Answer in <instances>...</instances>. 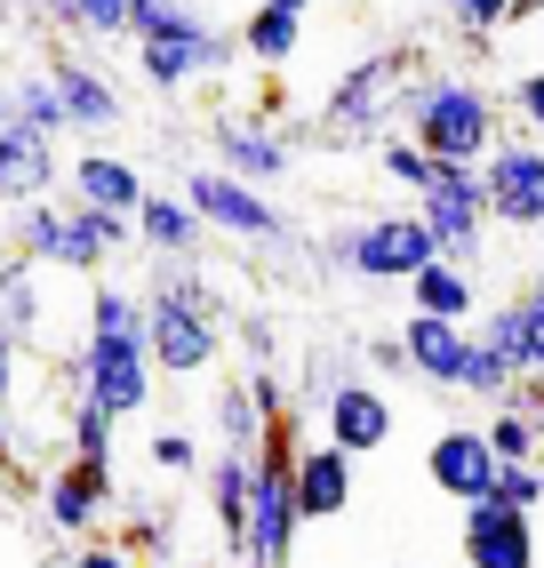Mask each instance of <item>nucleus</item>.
I'll return each mask as SVG.
<instances>
[{
	"mask_svg": "<svg viewBox=\"0 0 544 568\" xmlns=\"http://www.w3.org/2000/svg\"><path fill=\"white\" fill-rule=\"evenodd\" d=\"M72 393L97 400L112 425L121 416H144L152 408V353H144V296L129 288H112L97 281L89 288V336H81V353H72Z\"/></svg>",
	"mask_w": 544,
	"mask_h": 568,
	"instance_id": "obj_1",
	"label": "nucleus"
},
{
	"mask_svg": "<svg viewBox=\"0 0 544 568\" xmlns=\"http://www.w3.org/2000/svg\"><path fill=\"white\" fill-rule=\"evenodd\" d=\"M129 49H137L144 89L184 97V89L224 81L232 57H241V32L216 24L201 0H137V17H129Z\"/></svg>",
	"mask_w": 544,
	"mask_h": 568,
	"instance_id": "obj_2",
	"label": "nucleus"
},
{
	"mask_svg": "<svg viewBox=\"0 0 544 568\" xmlns=\"http://www.w3.org/2000/svg\"><path fill=\"white\" fill-rule=\"evenodd\" d=\"M144 353H152V376H209L224 361L216 296L192 273V256H161V273L144 288Z\"/></svg>",
	"mask_w": 544,
	"mask_h": 568,
	"instance_id": "obj_3",
	"label": "nucleus"
},
{
	"mask_svg": "<svg viewBox=\"0 0 544 568\" xmlns=\"http://www.w3.org/2000/svg\"><path fill=\"white\" fill-rule=\"evenodd\" d=\"M121 241H137L129 216L89 209V201L49 209V193L41 201H17V224H9V248L32 256V264H49V273H104Z\"/></svg>",
	"mask_w": 544,
	"mask_h": 568,
	"instance_id": "obj_4",
	"label": "nucleus"
},
{
	"mask_svg": "<svg viewBox=\"0 0 544 568\" xmlns=\"http://www.w3.org/2000/svg\"><path fill=\"white\" fill-rule=\"evenodd\" d=\"M401 121L433 161H481L496 144V97L473 81V72H424L401 97Z\"/></svg>",
	"mask_w": 544,
	"mask_h": 568,
	"instance_id": "obj_5",
	"label": "nucleus"
},
{
	"mask_svg": "<svg viewBox=\"0 0 544 568\" xmlns=\"http://www.w3.org/2000/svg\"><path fill=\"white\" fill-rule=\"evenodd\" d=\"M409 72H416V49L409 41H393V49H369V57H353L329 81V97H321V136H336V144H376V136H393V121H401V97H409Z\"/></svg>",
	"mask_w": 544,
	"mask_h": 568,
	"instance_id": "obj_6",
	"label": "nucleus"
},
{
	"mask_svg": "<svg viewBox=\"0 0 544 568\" xmlns=\"http://www.w3.org/2000/svg\"><path fill=\"white\" fill-rule=\"evenodd\" d=\"M289 465H296V408L289 416H264V440H256V473H249V537H241V560H264V568H289L296 552V488H289Z\"/></svg>",
	"mask_w": 544,
	"mask_h": 568,
	"instance_id": "obj_7",
	"label": "nucleus"
},
{
	"mask_svg": "<svg viewBox=\"0 0 544 568\" xmlns=\"http://www.w3.org/2000/svg\"><path fill=\"white\" fill-rule=\"evenodd\" d=\"M433 224H424L416 209H384V216H361L344 224V233L321 241V264H336V273H353L369 288H401L416 264H433Z\"/></svg>",
	"mask_w": 544,
	"mask_h": 568,
	"instance_id": "obj_8",
	"label": "nucleus"
},
{
	"mask_svg": "<svg viewBox=\"0 0 544 568\" xmlns=\"http://www.w3.org/2000/svg\"><path fill=\"white\" fill-rule=\"evenodd\" d=\"M184 201L201 209V224L216 241H241V248H296V224H289V209H272V193L264 184H249V176H232V169H184Z\"/></svg>",
	"mask_w": 544,
	"mask_h": 568,
	"instance_id": "obj_9",
	"label": "nucleus"
},
{
	"mask_svg": "<svg viewBox=\"0 0 544 568\" xmlns=\"http://www.w3.org/2000/svg\"><path fill=\"white\" fill-rule=\"evenodd\" d=\"M416 216L433 224V248L449 264H481V241H488L481 161H433V176L416 184Z\"/></svg>",
	"mask_w": 544,
	"mask_h": 568,
	"instance_id": "obj_10",
	"label": "nucleus"
},
{
	"mask_svg": "<svg viewBox=\"0 0 544 568\" xmlns=\"http://www.w3.org/2000/svg\"><path fill=\"white\" fill-rule=\"evenodd\" d=\"M481 201H488V224H504V233H544V144L528 129L496 136L481 153Z\"/></svg>",
	"mask_w": 544,
	"mask_h": 568,
	"instance_id": "obj_11",
	"label": "nucleus"
},
{
	"mask_svg": "<svg viewBox=\"0 0 544 568\" xmlns=\"http://www.w3.org/2000/svg\"><path fill=\"white\" fill-rule=\"evenodd\" d=\"M456 537H464V568H536V528L504 497H473Z\"/></svg>",
	"mask_w": 544,
	"mask_h": 568,
	"instance_id": "obj_12",
	"label": "nucleus"
},
{
	"mask_svg": "<svg viewBox=\"0 0 544 568\" xmlns=\"http://www.w3.org/2000/svg\"><path fill=\"white\" fill-rule=\"evenodd\" d=\"M209 144H216V169L249 176V184H281V176L296 169V136H289V129H264V121H249V112H224Z\"/></svg>",
	"mask_w": 544,
	"mask_h": 568,
	"instance_id": "obj_13",
	"label": "nucleus"
},
{
	"mask_svg": "<svg viewBox=\"0 0 544 568\" xmlns=\"http://www.w3.org/2000/svg\"><path fill=\"white\" fill-rule=\"evenodd\" d=\"M321 416H329V440L344 448V457H376V448L393 440V400H384L369 376H336Z\"/></svg>",
	"mask_w": 544,
	"mask_h": 568,
	"instance_id": "obj_14",
	"label": "nucleus"
},
{
	"mask_svg": "<svg viewBox=\"0 0 544 568\" xmlns=\"http://www.w3.org/2000/svg\"><path fill=\"white\" fill-rule=\"evenodd\" d=\"M424 473H433L441 497L473 505V497L496 488V448H488L481 425H449V433H433V448H424Z\"/></svg>",
	"mask_w": 544,
	"mask_h": 568,
	"instance_id": "obj_15",
	"label": "nucleus"
},
{
	"mask_svg": "<svg viewBox=\"0 0 544 568\" xmlns=\"http://www.w3.org/2000/svg\"><path fill=\"white\" fill-rule=\"evenodd\" d=\"M57 176H64V161H57V136H49V129L0 121V209L57 193Z\"/></svg>",
	"mask_w": 544,
	"mask_h": 568,
	"instance_id": "obj_16",
	"label": "nucleus"
},
{
	"mask_svg": "<svg viewBox=\"0 0 544 568\" xmlns=\"http://www.w3.org/2000/svg\"><path fill=\"white\" fill-rule=\"evenodd\" d=\"M49 81H57V97H64V129H72V136H112V129L129 121V97L112 89L97 64L57 57V64H49Z\"/></svg>",
	"mask_w": 544,
	"mask_h": 568,
	"instance_id": "obj_17",
	"label": "nucleus"
},
{
	"mask_svg": "<svg viewBox=\"0 0 544 568\" xmlns=\"http://www.w3.org/2000/svg\"><path fill=\"white\" fill-rule=\"evenodd\" d=\"M104 505H112V473L104 465H57L49 473V488H41V513H49V537H89V528L104 520Z\"/></svg>",
	"mask_w": 544,
	"mask_h": 568,
	"instance_id": "obj_18",
	"label": "nucleus"
},
{
	"mask_svg": "<svg viewBox=\"0 0 544 568\" xmlns=\"http://www.w3.org/2000/svg\"><path fill=\"white\" fill-rule=\"evenodd\" d=\"M401 353H409V376H424V385H464V361H473V328L449 321V313H409Z\"/></svg>",
	"mask_w": 544,
	"mask_h": 568,
	"instance_id": "obj_19",
	"label": "nucleus"
},
{
	"mask_svg": "<svg viewBox=\"0 0 544 568\" xmlns=\"http://www.w3.org/2000/svg\"><path fill=\"white\" fill-rule=\"evenodd\" d=\"M481 345H496L513 368H528V376H544V273L521 288V296H504V305L481 321Z\"/></svg>",
	"mask_w": 544,
	"mask_h": 568,
	"instance_id": "obj_20",
	"label": "nucleus"
},
{
	"mask_svg": "<svg viewBox=\"0 0 544 568\" xmlns=\"http://www.w3.org/2000/svg\"><path fill=\"white\" fill-rule=\"evenodd\" d=\"M289 488H296V513H304V520H336L344 505H353V457H344L336 440H321V448H296Z\"/></svg>",
	"mask_w": 544,
	"mask_h": 568,
	"instance_id": "obj_21",
	"label": "nucleus"
},
{
	"mask_svg": "<svg viewBox=\"0 0 544 568\" xmlns=\"http://www.w3.org/2000/svg\"><path fill=\"white\" fill-rule=\"evenodd\" d=\"M129 224H137V241L152 256H201L209 248V224H201V209H192L184 193H144Z\"/></svg>",
	"mask_w": 544,
	"mask_h": 568,
	"instance_id": "obj_22",
	"label": "nucleus"
},
{
	"mask_svg": "<svg viewBox=\"0 0 544 568\" xmlns=\"http://www.w3.org/2000/svg\"><path fill=\"white\" fill-rule=\"evenodd\" d=\"M64 184H72V201L112 209V216H137V201H144V176L121 153H81V161L64 169Z\"/></svg>",
	"mask_w": 544,
	"mask_h": 568,
	"instance_id": "obj_23",
	"label": "nucleus"
},
{
	"mask_svg": "<svg viewBox=\"0 0 544 568\" xmlns=\"http://www.w3.org/2000/svg\"><path fill=\"white\" fill-rule=\"evenodd\" d=\"M201 473H209V505H216L224 545L241 552V537H249V473H256V448H216Z\"/></svg>",
	"mask_w": 544,
	"mask_h": 568,
	"instance_id": "obj_24",
	"label": "nucleus"
},
{
	"mask_svg": "<svg viewBox=\"0 0 544 568\" xmlns=\"http://www.w3.org/2000/svg\"><path fill=\"white\" fill-rule=\"evenodd\" d=\"M401 288H409V305H416V313H449V321H473V305H481L473 264H449V256L416 264V273H409Z\"/></svg>",
	"mask_w": 544,
	"mask_h": 568,
	"instance_id": "obj_25",
	"label": "nucleus"
},
{
	"mask_svg": "<svg viewBox=\"0 0 544 568\" xmlns=\"http://www.w3.org/2000/svg\"><path fill=\"white\" fill-rule=\"evenodd\" d=\"M232 32H241V57L264 64V72H281V64L304 49V17H296V9H272V0H256Z\"/></svg>",
	"mask_w": 544,
	"mask_h": 568,
	"instance_id": "obj_26",
	"label": "nucleus"
},
{
	"mask_svg": "<svg viewBox=\"0 0 544 568\" xmlns=\"http://www.w3.org/2000/svg\"><path fill=\"white\" fill-rule=\"evenodd\" d=\"M0 321H9L17 336H24V345H32V336H41V264H32V256H0Z\"/></svg>",
	"mask_w": 544,
	"mask_h": 568,
	"instance_id": "obj_27",
	"label": "nucleus"
},
{
	"mask_svg": "<svg viewBox=\"0 0 544 568\" xmlns=\"http://www.w3.org/2000/svg\"><path fill=\"white\" fill-rule=\"evenodd\" d=\"M0 121H24V129H49V136H72L64 129V97L49 72H24V81L0 89Z\"/></svg>",
	"mask_w": 544,
	"mask_h": 568,
	"instance_id": "obj_28",
	"label": "nucleus"
},
{
	"mask_svg": "<svg viewBox=\"0 0 544 568\" xmlns=\"http://www.w3.org/2000/svg\"><path fill=\"white\" fill-rule=\"evenodd\" d=\"M209 425H216V448H256L264 440V408L249 400V385H224L209 400Z\"/></svg>",
	"mask_w": 544,
	"mask_h": 568,
	"instance_id": "obj_29",
	"label": "nucleus"
},
{
	"mask_svg": "<svg viewBox=\"0 0 544 568\" xmlns=\"http://www.w3.org/2000/svg\"><path fill=\"white\" fill-rule=\"evenodd\" d=\"M64 433H72V457H81V465H104V473H112V416H104L97 400H81V393H72V408H64Z\"/></svg>",
	"mask_w": 544,
	"mask_h": 568,
	"instance_id": "obj_30",
	"label": "nucleus"
},
{
	"mask_svg": "<svg viewBox=\"0 0 544 568\" xmlns=\"http://www.w3.org/2000/svg\"><path fill=\"white\" fill-rule=\"evenodd\" d=\"M376 176H384V184H401V193H416V184L433 176V153H424L409 129H401V136H376Z\"/></svg>",
	"mask_w": 544,
	"mask_h": 568,
	"instance_id": "obj_31",
	"label": "nucleus"
},
{
	"mask_svg": "<svg viewBox=\"0 0 544 568\" xmlns=\"http://www.w3.org/2000/svg\"><path fill=\"white\" fill-rule=\"evenodd\" d=\"M513 376H521V368L504 361L496 345H481V336H473V361H464V385H456V393H473V400H488V408H496V400H504V385H513Z\"/></svg>",
	"mask_w": 544,
	"mask_h": 568,
	"instance_id": "obj_32",
	"label": "nucleus"
},
{
	"mask_svg": "<svg viewBox=\"0 0 544 568\" xmlns=\"http://www.w3.org/2000/svg\"><path fill=\"white\" fill-rule=\"evenodd\" d=\"M488 497L536 513V505H544V465H536V457H496V488H488Z\"/></svg>",
	"mask_w": 544,
	"mask_h": 568,
	"instance_id": "obj_33",
	"label": "nucleus"
},
{
	"mask_svg": "<svg viewBox=\"0 0 544 568\" xmlns=\"http://www.w3.org/2000/svg\"><path fill=\"white\" fill-rule=\"evenodd\" d=\"M129 17L137 0H72V32H89V41H129Z\"/></svg>",
	"mask_w": 544,
	"mask_h": 568,
	"instance_id": "obj_34",
	"label": "nucleus"
},
{
	"mask_svg": "<svg viewBox=\"0 0 544 568\" xmlns=\"http://www.w3.org/2000/svg\"><path fill=\"white\" fill-rule=\"evenodd\" d=\"M424 9H449L456 32H504L513 24V0H424Z\"/></svg>",
	"mask_w": 544,
	"mask_h": 568,
	"instance_id": "obj_35",
	"label": "nucleus"
},
{
	"mask_svg": "<svg viewBox=\"0 0 544 568\" xmlns=\"http://www.w3.org/2000/svg\"><path fill=\"white\" fill-rule=\"evenodd\" d=\"M152 473L192 480V473H201V440H192V433H152Z\"/></svg>",
	"mask_w": 544,
	"mask_h": 568,
	"instance_id": "obj_36",
	"label": "nucleus"
},
{
	"mask_svg": "<svg viewBox=\"0 0 544 568\" xmlns=\"http://www.w3.org/2000/svg\"><path fill=\"white\" fill-rule=\"evenodd\" d=\"M513 121H521L528 136H544V64L513 81Z\"/></svg>",
	"mask_w": 544,
	"mask_h": 568,
	"instance_id": "obj_37",
	"label": "nucleus"
},
{
	"mask_svg": "<svg viewBox=\"0 0 544 568\" xmlns=\"http://www.w3.org/2000/svg\"><path fill=\"white\" fill-rule=\"evenodd\" d=\"M72 568H137V552H129V545H112V537H81Z\"/></svg>",
	"mask_w": 544,
	"mask_h": 568,
	"instance_id": "obj_38",
	"label": "nucleus"
},
{
	"mask_svg": "<svg viewBox=\"0 0 544 568\" xmlns=\"http://www.w3.org/2000/svg\"><path fill=\"white\" fill-rule=\"evenodd\" d=\"M121 545H129L137 560H144V552H169V520H161V513H137V528H129Z\"/></svg>",
	"mask_w": 544,
	"mask_h": 568,
	"instance_id": "obj_39",
	"label": "nucleus"
},
{
	"mask_svg": "<svg viewBox=\"0 0 544 568\" xmlns=\"http://www.w3.org/2000/svg\"><path fill=\"white\" fill-rule=\"evenodd\" d=\"M369 368H376V376H409V353H401V336H369Z\"/></svg>",
	"mask_w": 544,
	"mask_h": 568,
	"instance_id": "obj_40",
	"label": "nucleus"
},
{
	"mask_svg": "<svg viewBox=\"0 0 544 568\" xmlns=\"http://www.w3.org/2000/svg\"><path fill=\"white\" fill-rule=\"evenodd\" d=\"M241 345H249V361H272L281 345H272V321H241Z\"/></svg>",
	"mask_w": 544,
	"mask_h": 568,
	"instance_id": "obj_41",
	"label": "nucleus"
},
{
	"mask_svg": "<svg viewBox=\"0 0 544 568\" xmlns=\"http://www.w3.org/2000/svg\"><path fill=\"white\" fill-rule=\"evenodd\" d=\"M32 9H41V17H49L57 32H72V0H32Z\"/></svg>",
	"mask_w": 544,
	"mask_h": 568,
	"instance_id": "obj_42",
	"label": "nucleus"
},
{
	"mask_svg": "<svg viewBox=\"0 0 544 568\" xmlns=\"http://www.w3.org/2000/svg\"><path fill=\"white\" fill-rule=\"evenodd\" d=\"M513 17H544V0H513Z\"/></svg>",
	"mask_w": 544,
	"mask_h": 568,
	"instance_id": "obj_43",
	"label": "nucleus"
},
{
	"mask_svg": "<svg viewBox=\"0 0 544 568\" xmlns=\"http://www.w3.org/2000/svg\"><path fill=\"white\" fill-rule=\"evenodd\" d=\"M0 457H9V400H0Z\"/></svg>",
	"mask_w": 544,
	"mask_h": 568,
	"instance_id": "obj_44",
	"label": "nucleus"
},
{
	"mask_svg": "<svg viewBox=\"0 0 544 568\" xmlns=\"http://www.w3.org/2000/svg\"><path fill=\"white\" fill-rule=\"evenodd\" d=\"M272 9H296V17H304V9H313V0H272Z\"/></svg>",
	"mask_w": 544,
	"mask_h": 568,
	"instance_id": "obj_45",
	"label": "nucleus"
},
{
	"mask_svg": "<svg viewBox=\"0 0 544 568\" xmlns=\"http://www.w3.org/2000/svg\"><path fill=\"white\" fill-rule=\"evenodd\" d=\"M536 465H544V416H536Z\"/></svg>",
	"mask_w": 544,
	"mask_h": 568,
	"instance_id": "obj_46",
	"label": "nucleus"
},
{
	"mask_svg": "<svg viewBox=\"0 0 544 568\" xmlns=\"http://www.w3.org/2000/svg\"><path fill=\"white\" fill-rule=\"evenodd\" d=\"M536 32H544V17H536Z\"/></svg>",
	"mask_w": 544,
	"mask_h": 568,
	"instance_id": "obj_47",
	"label": "nucleus"
},
{
	"mask_svg": "<svg viewBox=\"0 0 544 568\" xmlns=\"http://www.w3.org/2000/svg\"><path fill=\"white\" fill-rule=\"evenodd\" d=\"M249 568H264V560H249Z\"/></svg>",
	"mask_w": 544,
	"mask_h": 568,
	"instance_id": "obj_48",
	"label": "nucleus"
},
{
	"mask_svg": "<svg viewBox=\"0 0 544 568\" xmlns=\"http://www.w3.org/2000/svg\"><path fill=\"white\" fill-rule=\"evenodd\" d=\"M0 89H9V81H0Z\"/></svg>",
	"mask_w": 544,
	"mask_h": 568,
	"instance_id": "obj_49",
	"label": "nucleus"
}]
</instances>
